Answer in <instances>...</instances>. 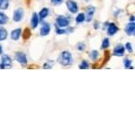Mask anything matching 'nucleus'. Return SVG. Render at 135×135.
Listing matches in <instances>:
<instances>
[{"instance_id": "nucleus-1", "label": "nucleus", "mask_w": 135, "mask_h": 135, "mask_svg": "<svg viewBox=\"0 0 135 135\" xmlns=\"http://www.w3.org/2000/svg\"><path fill=\"white\" fill-rule=\"evenodd\" d=\"M58 62L60 63L61 66H64V67L70 66L73 63L72 54L68 51H62L58 57Z\"/></svg>"}, {"instance_id": "nucleus-2", "label": "nucleus", "mask_w": 135, "mask_h": 135, "mask_svg": "<svg viewBox=\"0 0 135 135\" xmlns=\"http://www.w3.org/2000/svg\"><path fill=\"white\" fill-rule=\"evenodd\" d=\"M13 67V60L8 55H3L1 58L0 69H11Z\"/></svg>"}, {"instance_id": "nucleus-3", "label": "nucleus", "mask_w": 135, "mask_h": 135, "mask_svg": "<svg viewBox=\"0 0 135 135\" xmlns=\"http://www.w3.org/2000/svg\"><path fill=\"white\" fill-rule=\"evenodd\" d=\"M55 21H56L57 26H59V27H60V28L68 27L69 25V19L64 16H59L57 18H56Z\"/></svg>"}, {"instance_id": "nucleus-4", "label": "nucleus", "mask_w": 135, "mask_h": 135, "mask_svg": "<svg viewBox=\"0 0 135 135\" xmlns=\"http://www.w3.org/2000/svg\"><path fill=\"white\" fill-rule=\"evenodd\" d=\"M66 6H67V8L71 14H77L78 12V4L76 3L75 1L73 0H68L66 2Z\"/></svg>"}, {"instance_id": "nucleus-5", "label": "nucleus", "mask_w": 135, "mask_h": 135, "mask_svg": "<svg viewBox=\"0 0 135 135\" xmlns=\"http://www.w3.org/2000/svg\"><path fill=\"white\" fill-rule=\"evenodd\" d=\"M15 58H16V61L20 63L22 66H26L27 65V58H26V55L22 51L16 52V55H15Z\"/></svg>"}, {"instance_id": "nucleus-6", "label": "nucleus", "mask_w": 135, "mask_h": 135, "mask_svg": "<svg viewBox=\"0 0 135 135\" xmlns=\"http://www.w3.org/2000/svg\"><path fill=\"white\" fill-rule=\"evenodd\" d=\"M23 16H25V12H23V8H18V9H16L14 12L13 20H14L15 22H16V23H18V22H21L22 20H23Z\"/></svg>"}, {"instance_id": "nucleus-7", "label": "nucleus", "mask_w": 135, "mask_h": 135, "mask_svg": "<svg viewBox=\"0 0 135 135\" xmlns=\"http://www.w3.org/2000/svg\"><path fill=\"white\" fill-rule=\"evenodd\" d=\"M51 25L49 23H44L40 29V35L41 36H47L51 32Z\"/></svg>"}, {"instance_id": "nucleus-8", "label": "nucleus", "mask_w": 135, "mask_h": 135, "mask_svg": "<svg viewBox=\"0 0 135 135\" xmlns=\"http://www.w3.org/2000/svg\"><path fill=\"white\" fill-rule=\"evenodd\" d=\"M95 12V7L93 6H89L88 8H86V14L85 15L86 16V22H91L93 19L94 14Z\"/></svg>"}, {"instance_id": "nucleus-9", "label": "nucleus", "mask_w": 135, "mask_h": 135, "mask_svg": "<svg viewBox=\"0 0 135 135\" xmlns=\"http://www.w3.org/2000/svg\"><path fill=\"white\" fill-rule=\"evenodd\" d=\"M124 51H125V48L123 44H118L116 47L114 49V55L117 56V57H122V56L124 55Z\"/></svg>"}, {"instance_id": "nucleus-10", "label": "nucleus", "mask_w": 135, "mask_h": 135, "mask_svg": "<svg viewBox=\"0 0 135 135\" xmlns=\"http://www.w3.org/2000/svg\"><path fill=\"white\" fill-rule=\"evenodd\" d=\"M125 32L129 36H134L135 34V23L134 22H130L125 27Z\"/></svg>"}, {"instance_id": "nucleus-11", "label": "nucleus", "mask_w": 135, "mask_h": 135, "mask_svg": "<svg viewBox=\"0 0 135 135\" xmlns=\"http://www.w3.org/2000/svg\"><path fill=\"white\" fill-rule=\"evenodd\" d=\"M119 31V28L117 27V25L114 23H108L107 26V34L109 36H113Z\"/></svg>"}, {"instance_id": "nucleus-12", "label": "nucleus", "mask_w": 135, "mask_h": 135, "mask_svg": "<svg viewBox=\"0 0 135 135\" xmlns=\"http://www.w3.org/2000/svg\"><path fill=\"white\" fill-rule=\"evenodd\" d=\"M39 23H40V18H39V16L37 13H33L31 19V27L32 29H35L37 28V26L39 25Z\"/></svg>"}, {"instance_id": "nucleus-13", "label": "nucleus", "mask_w": 135, "mask_h": 135, "mask_svg": "<svg viewBox=\"0 0 135 135\" xmlns=\"http://www.w3.org/2000/svg\"><path fill=\"white\" fill-rule=\"evenodd\" d=\"M22 33V30L21 28H16V29L13 30L12 32H11V39L14 41H17L19 40Z\"/></svg>"}, {"instance_id": "nucleus-14", "label": "nucleus", "mask_w": 135, "mask_h": 135, "mask_svg": "<svg viewBox=\"0 0 135 135\" xmlns=\"http://www.w3.org/2000/svg\"><path fill=\"white\" fill-rule=\"evenodd\" d=\"M49 14H50V10H49V8H47V7H44V8H42V10L40 11V13H39V18H40V20H43L44 18H46V17L49 16Z\"/></svg>"}, {"instance_id": "nucleus-15", "label": "nucleus", "mask_w": 135, "mask_h": 135, "mask_svg": "<svg viewBox=\"0 0 135 135\" xmlns=\"http://www.w3.org/2000/svg\"><path fill=\"white\" fill-rule=\"evenodd\" d=\"M7 22H8V16H6L5 13L0 11V25H6Z\"/></svg>"}, {"instance_id": "nucleus-16", "label": "nucleus", "mask_w": 135, "mask_h": 135, "mask_svg": "<svg viewBox=\"0 0 135 135\" xmlns=\"http://www.w3.org/2000/svg\"><path fill=\"white\" fill-rule=\"evenodd\" d=\"M9 6V0H0V10H6Z\"/></svg>"}, {"instance_id": "nucleus-17", "label": "nucleus", "mask_w": 135, "mask_h": 135, "mask_svg": "<svg viewBox=\"0 0 135 135\" xmlns=\"http://www.w3.org/2000/svg\"><path fill=\"white\" fill-rule=\"evenodd\" d=\"M7 31L5 29V28L0 27V41H5L6 38H7Z\"/></svg>"}, {"instance_id": "nucleus-18", "label": "nucleus", "mask_w": 135, "mask_h": 135, "mask_svg": "<svg viewBox=\"0 0 135 135\" xmlns=\"http://www.w3.org/2000/svg\"><path fill=\"white\" fill-rule=\"evenodd\" d=\"M85 21H86V16H85L84 13H80L76 17V23H82Z\"/></svg>"}, {"instance_id": "nucleus-19", "label": "nucleus", "mask_w": 135, "mask_h": 135, "mask_svg": "<svg viewBox=\"0 0 135 135\" xmlns=\"http://www.w3.org/2000/svg\"><path fill=\"white\" fill-rule=\"evenodd\" d=\"M110 46V41L108 38H104L103 40V42H102V46H101V49H107L108 47Z\"/></svg>"}, {"instance_id": "nucleus-20", "label": "nucleus", "mask_w": 135, "mask_h": 135, "mask_svg": "<svg viewBox=\"0 0 135 135\" xmlns=\"http://www.w3.org/2000/svg\"><path fill=\"white\" fill-rule=\"evenodd\" d=\"M99 57V53H98V51H91V53H90V58H91V60H97V59H98Z\"/></svg>"}, {"instance_id": "nucleus-21", "label": "nucleus", "mask_w": 135, "mask_h": 135, "mask_svg": "<svg viewBox=\"0 0 135 135\" xmlns=\"http://www.w3.org/2000/svg\"><path fill=\"white\" fill-rule=\"evenodd\" d=\"M123 65H124V68H126V69H133L132 67V60H130V59H125L123 60Z\"/></svg>"}, {"instance_id": "nucleus-22", "label": "nucleus", "mask_w": 135, "mask_h": 135, "mask_svg": "<svg viewBox=\"0 0 135 135\" xmlns=\"http://www.w3.org/2000/svg\"><path fill=\"white\" fill-rule=\"evenodd\" d=\"M79 68L80 69H88L89 68V64L86 60H82V62L79 64Z\"/></svg>"}, {"instance_id": "nucleus-23", "label": "nucleus", "mask_w": 135, "mask_h": 135, "mask_svg": "<svg viewBox=\"0 0 135 135\" xmlns=\"http://www.w3.org/2000/svg\"><path fill=\"white\" fill-rule=\"evenodd\" d=\"M54 65V62L51 61V60H48L47 62L44 63V65H43V69H52V67H53Z\"/></svg>"}, {"instance_id": "nucleus-24", "label": "nucleus", "mask_w": 135, "mask_h": 135, "mask_svg": "<svg viewBox=\"0 0 135 135\" xmlns=\"http://www.w3.org/2000/svg\"><path fill=\"white\" fill-rule=\"evenodd\" d=\"M55 31H56V33L59 34V35H61V34H64V33H66V32H67L66 30L60 29V27H59V26H56Z\"/></svg>"}, {"instance_id": "nucleus-25", "label": "nucleus", "mask_w": 135, "mask_h": 135, "mask_svg": "<svg viewBox=\"0 0 135 135\" xmlns=\"http://www.w3.org/2000/svg\"><path fill=\"white\" fill-rule=\"evenodd\" d=\"M124 48L130 52V53H132V51H133V50H132V43H131V42H126Z\"/></svg>"}, {"instance_id": "nucleus-26", "label": "nucleus", "mask_w": 135, "mask_h": 135, "mask_svg": "<svg viewBox=\"0 0 135 135\" xmlns=\"http://www.w3.org/2000/svg\"><path fill=\"white\" fill-rule=\"evenodd\" d=\"M77 48L79 51H84L85 49H86V45H85L84 43H78Z\"/></svg>"}, {"instance_id": "nucleus-27", "label": "nucleus", "mask_w": 135, "mask_h": 135, "mask_svg": "<svg viewBox=\"0 0 135 135\" xmlns=\"http://www.w3.org/2000/svg\"><path fill=\"white\" fill-rule=\"evenodd\" d=\"M63 1L64 0H51V4L54 6H59V5H61V4L63 3Z\"/></svg>"}, {"instance_id": "nucleus-28", "label": "nucleus", "mask_w": 135, "mask_h": 135, "mask_svg": "<svg viewBox=\"0 0 135 135\" xmlns=\"http://www.w3.org/2000/svg\"><path fill=\"white\" fill-rule=\"evenodd\" d=\"M25 35L23 37H25V39H28V38H29V36L31 35V32L29 31V29H26L25 31Z\"/></svg>"}, {"instance_id": "nucleus-29", "label": "nucleus", "mask_w": 135, "mask_h": 135, "mask_svg": "<svg viewBox=\"0 0 135 135\" xmlns=\"http://www.w3.org/2000/svg\"><path fill=\"white\" fill-rule=\"evenodd\" d=\"M98 27H99L98 23H95V25H94V28H95V29H98Z\"/></svg>"}, {"instance_id": "nucleus-30", "label": "nucleus", "mask_w": 135, "mask_h": 135, "mask_svg": "<svg viewBox=\"0 0 135 135\" xmlns=\"http://www.w3.org/2000/svg\"><path fill=\"white\" fill-rule=\"evenodd\" d=\"M130 21L131 22H134V16H132L130 17Z\"/></svg>"}, {"instance_id": "nucleus-31", "label": "nucleus", "mask_w": 135, "mask_h": 135, "mask_svg": "<svg viewBox=\"0 0 135 135\" xmlns=\"http://www.w3.org/2000/svg\"><path fill=\"white\" fill-rule=\"evenodd\" d=\"M2 52H3V48H2V46L0 45V55L2 54Z\"/></svg>"}, {"instance_id": "nucleus-32", "label": "nucleus", "mask_w": 135, "mask_h": 135, "mask_svg": "<svg viewBox=\"0 0 135 135\" xmlns=\"http://www.w3.org/2000/svg\"><path fill=\"white\" fill-rule=\"evenodd\" d=\"M85 1H86V2H88V0H85Z\"/></svg>"}]
</instances>
